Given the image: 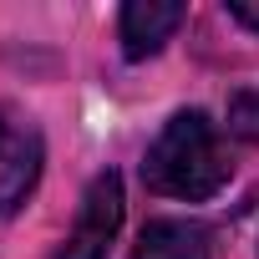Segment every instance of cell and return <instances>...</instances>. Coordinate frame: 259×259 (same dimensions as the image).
Wrapping results in <instances>:
<instances>
[{"label": "cell", "instance_id": "cell-6", "mask_svg": "<svg viewBox=\"0 0 259 259\" xmlns=\"http://www.w3.org/2000/svg\"><path fill=\"white\" fill-rule=\"evenodd\" d=\"M229 133L239 143H259V87H244L229 97Z\"/></svg>", "mask_w": 259, "mask_h": 259}, {"label": "cell", "instance_id": "cell-5", "mask_svg": "<svg viewBox=\"0 0 259 259\" xmlns=\"http://www.w3.org/2000/svg\"><path fill=\"white\" fill-rule=\"evenodd\" d=\"M127 259H208V229L193 219H148Z\"/></svg>", "mask_w": 259, "mask_h": 259}, {"label": "cell", "instance_id": "cell-3", "mask_svg": "<svg viewBox=\"0 0 259 259\" xmlns=\"http://www.w3.org/2000/svg\"><path fill=\"white\" fill-rule=\"evenodd\" d=\"M117 229H122V178L117 173H97L87 183V193H81L71 234L61 239V249L51 259H107Z\"/></svg>", "mask_w": 259, "mask_h": 259}, {"label": "cell", "instance_id": "cell-2", "mask_svg": "<svg viewBox=\"0 0 259 259\" xmlns=\"http://www.w3.org/2000/svg\"><path fill=\"white\" fill-rule=\"evenodd\" d=\"M41 163H46V138L26 107L0 102V219H11L31 188L41 183Z\"/></svg>", "mask_w": 259, "mask_h": 259}, {"label": "cell", "instance_id": "cell-4", "mask_svg": "<svg viewBox=\"0 0 259 259\" xmlns=\"http://www.w3.org/2000/svg\"><path fill=\"white\" fill-rule=\"evenodd\" d=\"M183 21H188V6H183V0H168V6H163V0H133V6H122V16H117L122 56H127V61L158 56Z\"/></svg>", "mask_w": 259, "mask_h": 259}, {"label": "cell", "instance_id": "cell-7", "mask_svg": "<svg viewBox=\"0 0 259 259\" xmlns=\"http://www.w3.org/2000/svg\"><path fill=\"white\" fill-rule=\"evenodd\" d=\"M239 26H249V31H259V0H229V6H224Z\"/></svg>", "mask_w": 259, "mask_h": 259}, {"label": "cell", "instance_id": "cell-1", "mask_svg": "<svg viewBox=\"0 0 259 259\" xmlns=\"http://www.w3.org/2000/svg\"><path fill=\"white\" fill-rule=\"evenodd\" d=\"M234 178V163L224 153V138L219 127L208 122L203 107H183L173 112L158 138L148 143V158H143V183L163 198H188V203H203L213 198L224 183Z\"/></svg>", "mask_w": 259, "mask_h": 259}]
</instances>
